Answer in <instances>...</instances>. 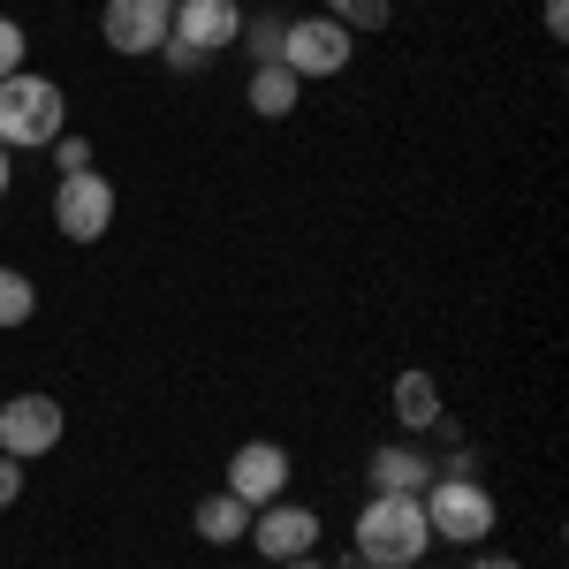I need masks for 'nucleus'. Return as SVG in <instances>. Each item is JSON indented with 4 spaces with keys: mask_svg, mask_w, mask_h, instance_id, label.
Masks as SVG:
<instances>
[{
    "mask_svg": "<svg viewBox=\"0 0 569 569\" xmlns=\"http://www.w3.org/2000/svg\"><path fill=\"white\" fill-rule=\"evenodd\" d=\"M114 213H122V198H114V182L99 176V168H77V176L53 182V228L69 243H99L114 228Z\"/></svg>",
    "mask_w": 569,
    "mask_h": 569,
    "instance_id": "39448f33",
    "label": "nucleus"
},
{
    "mask_svg": "<svg viewBox=\"0 0 569 569\" xmlns=\"http://www.w3.org/2000/svg\"><path fill=\"white\" fill-rule=\"evenodd\" d=\"M23 53H31V39H23V23L16 16H0V84L23 69Z\"/></svg>",
    "mask_w": 569,
    "mask_h": 569,
    "instance_id": "a211bd4d",
    "label": "nucleus"
},
{
    "mask_svg": "<svg viewBox=\"0 0 569 569\" xmlns=\"http://www.w3.org/2000/svg\"><path fill=\"white\" fill-rule=\"evenodd\" d=\"M433 525H426V501L418 493H372L357 509V562L365 569H410L426 562Z\"/></svg>",
    "mask_w": 569,
    "mask_h": 569,
    "instance_id": "f257e3e1",
    "label": "nucleus"
},
{
    "mask_svg": "<svg viewBox=\"0 0 569 569\" xmlns=\"http://www.w3.org/2000/svg\"><path fill=\"white\" fill-rule=\"evenodd\" d=\"M319 509H305V501H289V493H281V501H266V509H251V531H243V539H251V555H259V562H297V555H319Z\"/></svg>",
    "mask_w": 569,
    "mask_h": 569,
    "instance_id": "0eeeda50",
    "label": "nucleus"
},
{
    "mask_svg": "<svg viewBox=\"0 0 569 569\" xmlns=\"http://www.w3.org/2000/svg\"><path fill=\"white\" fill-rule=\"evenodd\" d=\"M539 23H547V39H569V0H547Z\"/></svg>",
    "mask_w": 569,
    "mask_h": 569,
    "instance_id": "412c9836",
    "label": "nucleus"
},
{
    "mask_svg": "<svg viewBox=\"0 0 569 569\" xmlns=\"http://www.w3.org/2000/svg\"><path fill=\"white\" fill-rule=\"evenodd\" d=\"M350 53H357V39L335 23V16H289V23H281V69H289L297 84H311V77H342Z\"/></svg>",
    "mask_w": 569,
    "mask_h": 569,
    "instance_id": "20e7f679",
    "label": "nucleus"
},
{
    "mask_svg": "<svg viewBox=\"0 0 569 569\" xmlns=\"http://www.w3.org/2000/svg\"><path fill=\"white\" fill-rule=\"evenodd\" d=\"M16 501H23V463L0 456V509H16Z\"/></svg>",
    "mask_w": 569,
    "mask_h": 569,
    "instance_id": "aec40b11",
    "label": "nucleus"
},
{
    "mask_svg": "<svg viewBox=\"0 0 569 569\" xmlns=\"http://www.w3.org/2000/svg\"><path fill=\"white\" fill-rule=\"evenodd\" d=\"M31 319H39V281L23 266H0V335H16Z\"/></svg>",
    "mask_w": 569,
    "mask_h": 569,
    "instance_id": "2eb2a0df",
    "label": "nucleus"
},
{
    "mask_svg": "<svg viewBox=\"0 0 569 569\" xmlns=\"http://www.w3.org/2000/svg\"><path fill=\"white\" fill-rule=\"evenodd\" d=\"M190 531H198L206 547H236V539L251 531V509H243V501H236V493L220 486V493H206V501H198V517H190Z\"/></svg>",
    "mask_w": 569,
    "mask_h": 569,
    "instance_id": "4468645a",
    "label": "nucleus"
},
{
    "mask_svg": "<svg viewBox=\"0 0 569 569\" xmlns=\"http://www.w3.org/2000/svg\"><path fill=\"white\" fill-rule=\"evenodd\" d=\"M61 433H69V410L53 402V395H8L0 402V456H16V463H39V456H53L61 448Z\"/></svg>",
    "mask_w": 569,
    "mask_h": 569,
    "instance_id": "423d86ee",
    "label": "nucleus"
},
{
    "mask_svg": "<svg viewBox=\"0 0 569 569\" xmlns=\"http://www.w3.org/2000/svg\"><path fill=\"white\" fill-rule=\"evenodd\" d=\"M8 182H16V152L0 144V198H8Z\"/></svg>",
    "mask_w": 569,
    "mask_h": 569,
    "instance_id": "5701e85b",
    "label": "nucleus"
},
{
    "mask_svg": "<svg viewBox=\"0 0 569 569\" xmlns=\"http://www.w3.org/2000/svg\"><path fill=\"white\" fill-rule=\"evenodd\" d=\"M61 130H69V91L39 69H16L0 84V144L8 152H46Z\"/></svg>",
    "mask_w": 569,
    "mask_h": 569,
    "instance_id": "f03ea898",
    "label": "nucleus"
},
{
    "mask_svg": "<svg viewBox=\"0 0 569 569\" xmlns=\"http://www.w3.org/2000/svg\"><path fill=\"white\" fill-rule=\"evenodd\" d=\"M463 569H525V562H517V555H471Z\"/></svg>",
    "mask_w": 569,
    "mask_h": 569,
    "instance_id": "4be33fe9",
    "label": "nucleus"
},
{
    "mask_svg": "<svg viewBox=\"0 0 569 569\" xmlns=\"http://www.w3.org/2000/svg\"><path fill=\"white\" fill-rule=\"evenodd\" d=\"M46 152H53V168H61V176H77V168H91V144H84V137H69V130L53 137Z\"/></svg>",
    "mask_w": 569,
    "mask_h": 569,
    "instance_id": "6ab92c4d",
    "label": "nucleus"
},
{
    "mask_svg": "<svg viewBox=\"0 0 569 569\" xmlns=\"http://www.w3.org/2000/svg\"><path fill=\"white\" fill-rule=\"evenodd\" d=\"M236 46L251 53V69H266V61H281V16H273V8H259V16L243 8V31H236Z\"/></svg>",
    "mask_w": 569,
    "mask_h": 569,
    "instance_id": "dca6fc26",
    "label": "nucleus"
},
{
    "mask_svg": "<svg viewBox=\"0 0 569 569\" xmlns=\"http://www.w3.org/2000/svg\"><path fill=\"white\" fill-rule=\"evenodd\" d=\"M410 569H433V562H410Z\"/></svg>",
    "mask_w": 569,
    "mask_h": 569,
    "instance_id": "393cba45",
    "label": "nucleus"
},
{
    "mask_svg": "<svg viewBox=\"0 0 569 569\" xmlns=\"http://www.w3.org/2000/svg\"><path fill=\"white\" fill-rule=\"evenodd\" d=\"M243 107H251L259 122H289V114L305 107V84H297L281 61H266V69H251V84H243Z\"/></svg>",
    "mask_w": 569,
    "mask_h": 569,
    "instance_id": "f8f14e48",
    "label": "nucleus"
},
{
    "mask_svg": "<svg viewBox=\"0 0 569 569\" xmlns=\"http://www.w3.org/2000/svg\"><path fill=\"white\" fill-rule=\"evenodd\" d=\"M365 479H372V493H426L433 486V456L410 448V440H388V448H372Z\"/></svg>",
    "mask_w": 569,
    "mask_h": 569,
    "instance_id": "9b49d317",
    "label": "nucleus"
},
{
    "mask_svg": "<svg viewBox=\"0 0 569 569\" xmlns=\"http://www.w3.org/2000/svg\"><path fill=\"white\" fill-rule=\"evenodd\" d=\"M426 501V525H433V539H448V547H486L493 539V525H501V501L486 493V479L471 471H433V486L418 493Z\"/></svg>",
    "mask_w": 569,
    "mask_h": 569,
    "instance_id": "7ed1b4c3",
    "label": "nucleus"
},
{
    "mask_svg": "<svg viewBox=\"0 0 569 569\" xmlns=\"http://www.w3.org/2000/svg\"><path fill=\"white\" fill-rule=\"evenodd\" d=\"M168 31H176V0H107V8H99V39L114 46L122 61L160 53Z\"/></svg>",
    "mask_w": 569,
    "mask_h": 569,
    "instance_id": "6e6552de",
    "label": "nucleus"
},
{
    "mask_svg": "<svg viewBox=\"0 0 569 569\" xmlns=\"http://www.w3.org/2000/svg\"><path fill=\"white\" fill-rule=\"evenodd\" d=\"M236 31H243V0H176V31L168 39H182L190 53L220 61L236 46Z\"/></svg>",
    "mask_w": 569,
    "mask_h": 569,
    "instance_id": "9d476101",
    "label": "nucleus"
},
{
    "mask_svg": "<svg viewBox=\"0 0 569 569\" xmlns=\"http://www.w3.org/2000/svg\"><path fill=\"white\" fill-rule=\"evenodd\" d=\"M319 16H335V23H342V31H388V16H395V0H327V8H319Z\"/></svg>",
    "mask_w": 569,
    "mask_h": 569,
    "instance_id": "f3484780",
    "label": "nucleus"
},
{
    "mask_svg": "<svg viewBox=\"0 0 569 569\" xmlns=\"http://www.w3.org/2000/svg\"><path fill=\"white\" fill-rule=\"evenodd\" d=\"M281 569H327V562H319V555H297V562H281Z\"/></svg>",
    "mask_w": 569,
    "mask_h": 569,
    "instance_id": "b1692460",
    "label": "nucleus"
},
{
    "mask_svg": "<svg viewBox=\"0 0 569 569\" xmlns=\"http://www.w3.org/2000/svg\"><path fill=\"white\" fill-rule=\"evenodd\" d=\"M289 479H297V463H289L281 440H243V448L228 456V479H220V486H228L243 509H266V501L289 493Z\"/></svg>",
    "mask_w": 569,
    "mask_h": 569,
    "instance_id": "1a4fd4ad",
    "label": "nucleus"
},
{
    "mask_svg": "<svg viewBox=\"0 0 569 569\" xmlns=\"http://www.w3.org/2000/svg\"><path fill=\"white\" fill-rule=\"evenodd\" d=\"M395 418H402V433H433L440 418H448L433 372H395Z\"/></svg>",
    "mask_w": 569,
    "mask_h": 569,
    "instance_id": "ddd939ff",
    "label": "nucleus"
}]
</instances>
